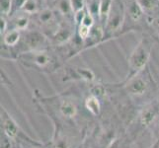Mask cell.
I'll return each instance as SVG.
<instances>
[{
    "label": "cell",
    "mask_w": 159,
    "mask_h": 148,
    "mask_svg": "<svg viewBox=\"0 0 159 148\" xmlns=\"http://www.w3.org/2000/svg\"><path fill=\"white\" fill-rule=\"evenodd\" d=\"M125 9L124 0H113L109 15L104 25V38H112L124 31Z\"/></svg>",
    "instance_id": "6da1fadb"
},
{
    "label": "cell",
    "mask_w": 159,
    "mask_h": 148,
    "mask_svg": "<svg viewBox=\"0 0 159 148\" xmlns=\"http://www.w3.org/2000/svg\"><path fill=\"white\" fill-rule=\"evenodd\" d=\"M32 17L34 18L35 24L39 27V31L43 35L47 34L51 36V38L57 33L63 20L52 7L51 8L48 6Z\"/></svg>",
    "instance_id": "7a4b0ae2"
},
{
    "label": "cell",
    "mask_w": 159,
    "mask_h": 148,
    "mask_svg": "<svg viewBox=\"0 0 159 148\" xmlns=\"http://www.w3.org/2000/svg\"><path fill=\"white\" fill-rule=\"evenodd\" d=\"M152 48V42L149 38H142L139 45L134 48V52L129 57V63L131 72H139L145 66V64L150 56V52Z\"/></svg>",
    "instance_id": "3957f363"
},
{
    "label": "cell",
    "mask_w": 159,
    "mask_h": 148,
    "mask_svg": "<svg viewBox=\"0 0 159 148\" xmlns=\"http://www.w3.org/2000/svg\"><path fill=\"white\" fill-rule=\"evenodd\" d=\"M124 3L125 9V22L124 29L128 24L129 31L140 28L147 24V18L138 0H124Z\"/></svg>",
    "instance_id": "277c9868"
},
{
    "label": "cell",
    "mask_w": 159,
    "mask_h": 148,
    "mask_svg": "<svg viewBox=\"0 0 159 148\" xmlns=\"http://www.w3.org/2000/svg\"><path fill=\"white\" fill-rule=\"evenodd\" d=\"M9 17V29H16L21 32L29 30V27L32 23V16L22 12V11H18V12L10 15Z\"/></svg>",
    "instance_id": "5b68a950"
},
{
    "label": "cell",
    "mask_w": 159,
    "mask_h": 148,
    "mask_svg": "<svg viewBox=\"0 0 159 148\" xmlns=\"http://www.w3.org/2000/svg\"><path fill=\"white\" fill-rule=\"evenodd\" d=\"M52 8L63 20L74 22V10L70 0H54Z\"/></svg>",
    "instance_id": "8992f818"
},
{
    "label": "cell",
    "mask_w": 159,
    "mask_h": 148,
    "mask_svg": "<svg viewBox=\"0 0 159 148\" xmlns=\"http://www.w3.org/2000/svg\"><path fill=\"white\" fill-rule=\"evenodd\" d=\"M147 21L159 16V0H138Z\"/></svg>",
    "instance_id": "52a82bcc"
},
{
    "label": "cell",
    "mask_w": 159,
    "mask_h": 148,
    "mask_svg": "<svg viewBox=\"0 0 159 148\" xmlns=\"http://www.w3.org/2000/svg\"><path fill=\"white\" fill-rule=\"evenodd\" d=\"M45 4L46 1H43V0H26V2L22 6L20 11L30 16H34L39 13L42 9L47 7V6H43Z\"/></svg>",
    "instance_id": "ba28073f"
},
{
    "label": "cell",
    "mask_w": 159,
    "mask_h": 148,
    "mask_svg": "<svg viewBox=\"0 0 159 148\" xmlns=\"http://www.w3.org/2000/svg\"><path fill=\"white\" fill-rule=\"evenodd\" d=\"M23 32L16 29H9L3 35V42L7 47H15L21 41Z\"/></svg>",
    "instance_id": "9c48e42d"
},
{
    "label": "cell",
    "mask_w": 159,
    "mask_h": 148,
    "mask_svg": "<svg viewBox=\"0 0 159 148\" xmlns=\"http://www.w3.org/2000/svg\"><path fill=\"white\" fill-rule=\"evenodd\" d=\"M100 2H101V0H85L86 10L94 17L95 21L98 20V23H99Z\"/></svg>",
    "instance_id": "30bf717a"
},
{
    "label": "cell",
    "mask_w": 159,
    "mask_h": 148,
    "mask_svg": "<svg viewBox=\"0 0 159 148\" xmlns=\"http://www.w3.org/2000/svg\"><path fill=\"white\" fill-rule=\"evenodd\" d=\"M113 0H101L100 2V14H99V23L103 26L105 25V22L109 15L110 9L112 6Z\"/></svg>",
    "instance_id": "8fae6325"
},
{
    "label": "cell",
    "mask_w": 159,
    "mask_h": 148,
    "mask_svg": "<svg viewBox=\"0 0 159 148\" xmlns=\"http://www.w3.org/2000/svg\"><path fill=\"white\" fill-rule=\"evenodd\" d=\"M12 13V0H1V16L9 17Z\"/></svg>",
    "instance_id": "7c38bea8"
},
{
    "label": "cell",
    "mask_w": 159,
    "mask_h": 148,
    "mask_svg": "<svg viewBox=\"0 0 159 148\" xmlns=\"http://www.w3.org/2000/svg\"><path fill=\"white\" fill-rule=\"evenodd\" d=\"M147 24L149 25L150 29L156 35V37L159 38V16H158V17H155L153 19L148 20V21H147Z\"/></svg>",
    "instance_id": "4fadbf2b"
},
{
    "label": "cell",
    "mask_w": 159,
    "mask_h": 148,
    "mask_svg": "<svg viewBox=\"0 0 159 148\" xmlns=\"http://www.w3.org/2000/svg\"><path fill=\"white\" fill-rule=\"evenodd\" d=\"M70 1L74 10V14L85 9V0H70Z\"/></svg>",
    "instance_id": "5bb4252c"
},
{
    "label": "cell",
    "mask_w": 159,
    "mask_h": 148,
    "mask_svg": "<svg viewBox=\"0 0 159 148\" xmlns=\"http://www.w3.org/2000/svg\"><path fill=\"white\" fill-rule=\"evenodd\" d=\"M43 1H47V0H43Z\"/></svg>",
    "instance_id": "9a60e30c"
}]
</instances>
